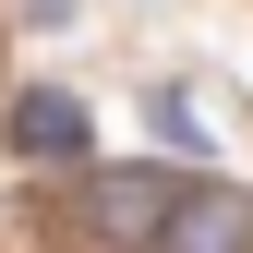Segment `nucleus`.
Wrapping results in <instances>:
<instances>
[{
  "instance_id": "obj_1",
  "label": "nucleus",
  "mask_w": 253,
  "mask_h": 253,
  "mask_svg": "<svg viewBox=\"0 0 253 253\" xmlns=\"http://www.w3.org/2000/svg\"><path fill=\"white\" fill-rule=\"evenodd\" d=\"M169 193H181L169 169H97V181H84V229H97V241H133V253H157Z\"/></svg>"
},
{
  "instance_id": "obj_2",
  "label": "nucleus",
  "mask_w": 253,
  "mask_h": 253,
  "mask_svg": "<svg viewBox=\"0 0 253 253\" xmlns=\"http://www.w3.org/2000/svg\"><path fill=\"white\" fill-rule=\"evenodd\" d=\"M157 253H253V193H229V181H181Z\"/></svg>"
},
{
  "instance_id": "obj_3",
  "label": "nucleus",
  "mask_w": 253,
  "mask_h": 253,
  "mask_svg": "<svg viewBox=\"0 0 253 253\" xmlns=\"http://www.w3.org/2000/svg\"><path fill=\"white\" fill-rule=\"evenodd\" d=\"M0 133H12V157H84V145H97V121H84L73 84H24Z\"/></svg>"
},
{
  "instance_id": "obj_4",
  "label": "nucleus",
  "mask_w": 253,
  "mask_h": 253,
  "mask_svg": "<svg viewBox=\"0 0 253 253\" xmlns=\"http://www.w3.org/2000/svg\"><path fill=\"white\" fill-rule=\"evenodd\" d=\"M145 121H157V133H169L181 157H193V145H205V121H193V97H181V84H157V97H145Z\"/></svg>"
}]
</instances>
